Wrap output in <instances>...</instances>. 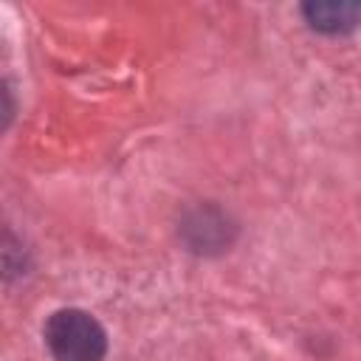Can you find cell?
Here are the masks:
<instances>
[{
	"label": "cell",
	"mask_w": 361,
	"mask_h": 361,
	"mask_svg": "<svg viewBox=\"0 0 361 361\" xmlns=\"http://www.w3.org/2000/svg\"><path fill=\"white\" fill-rule=\"evenodd\" d=\"M45 344L56 361H102L107 336L85 310H56L45 324Z\"/></svg>",
	"instance_id": "cell-1"
},
{
	"label": "cell",
	"mask_w": 361,
	"mask_h": 361,
	"mask_svg": "<svg viewBox=\"0 0 361 361\" xmlns=\"http://www.w3.org/2000/svg\"><path fill=\"white\" fill-rule=\"evenodd\" d=\"M302 11H305L310 28L324 31V34H344V31L355 28L358 20H361V6L358 3H336V0L307 3Z\"/></svg>",
	"instance_id": "cell-2"
}]
</instances>
